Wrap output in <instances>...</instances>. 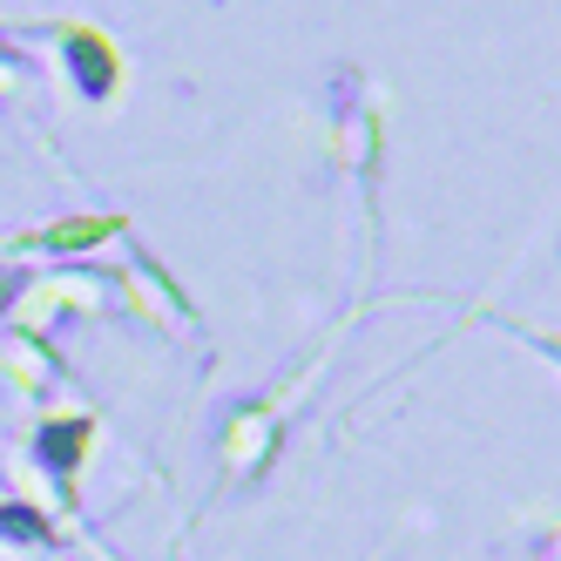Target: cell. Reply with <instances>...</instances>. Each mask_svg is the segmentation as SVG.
Wrapping results in <instances>:
<instances>
[{
	"mask_svg": "<svg viewBox=\"0 0 561 561\" xmlns=\"http://www.w3.org/2000/svg\"><path fill=\"white\" fill-rule=\"evenodd\" d=\"M115 224L102 217V224H68V230H55V244H89V237H108Z\"/></svg>",
	"mask_w": 561,
	"mask_h": 561,
	"instance_id": "6da1fadb",
	"label": "cell"
}]
</instances>
